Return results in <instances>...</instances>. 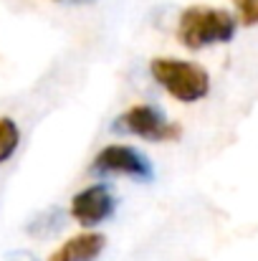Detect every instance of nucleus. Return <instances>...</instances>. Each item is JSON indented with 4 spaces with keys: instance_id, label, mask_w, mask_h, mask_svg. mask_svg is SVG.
<instances>
[{
    "instance_id": "nucleus-9",
    "label": "nucleus",
    "mask_w": 258,
    "mask_h": 261,
    "mask_svg": "<svg viewBox=\"0 0 258 261\" xmlns=\"http://www.w3.org/2000/svg\"><path fill=\"white\" fill-rule=\"evenodd\" d=\"M5 261H36V256L28 254V251H18V254H10Z\"/></svg>"
},
{
    "instance_id": "nucleus-2",
    "label": "nucleus",
    "mask_w": 258,
    "mask_h": 261,
    "mask_svg": "<svg viewBox=\"0 0 258 261\" xmlns=\"http://www.w3.org/2000/svg\"><path fill=\"white\" fill-rule=\"evenodd\" d=\"M150 74L172 99H177L182 104L200 101L210 91V74L195 61L160 56V59L150 61Z\"/></svg>"
},
{
    "instance_id": "nucleus-5",
    "label": "nucleus",
    "mask_w": 258,
    "mask_h": 261,
    "mask_svg": "<svg viewBox=\"0 0 258 261\" xmlns=\"http://www.w3.org/2000/svg\"><path fill=\"white\" fill-rule=\"evenodd\" d=\"M117 211V198L106 182H94L86 185L71 198V218L84 226V228H96L99 223L109 221Z\"/></svg>"
},
{
    "instance_id": "nucleus-4",
    "label": "nucleus",
    "mask_w": 258,
    "mask_h": 261,
    "mask_svg": "<svg viewBox=\"0 0 258 261\" xmlns=\"http://www.w3.org/2000/svg\"><path fill=\"white\" fill-rule=\"evenodd\" d=\"M94 175L106 177V175H127L137 182H152L155 180V165L152 160L139 152L132 145H106L104 150L96 152L91 168Z\"/></svg>"
},
{
    "instance_id": "nucleus-3",
    "label": "nucleus",
    "mask_w": 258,
    "mask_h": 261,
    "mask_svg": "<svg viewBox=\"0 0 258 261\" xmlns=\"http://www.w3.org/2000/svg\"><path fill=\"white\" fill-rule=\"evenodd\" d=\"M111 132L134 135L147 142H172L180 137L182 127L177 122H170L165 112L155 104H134L111 122Z\"/></svg>"
},
{
    "instance_id": "nucleus-1",
    "label": "nucleus",
    "mask_w": 258,
    "mask_h": 261,
    "mask_svg": "<svg viewBox=\"0 0 258 261\" xmlns=\"http://www.w3.org/2000/svg\"><path fill=\"white\" fill-rule=\"evenodd\" d=\"M238 28L236 15H231L223 8H208V5H192L185 8L177 23V41L190 48L200 51L215 43H228L233 41Z\"/></svg>"
},
{
    "instance_id": "nucleus-10",
    "label": "nucleus",
    "mask_w": 258,
    "mask_h": 261,
    "mask_svg": "<svg viewBox=\"0 0 258 261\" xmlns=\"http://www.w3.org/2000/svg\"><path fill=\"white\" fill-rule=\"evenodd\" d=\"M53 3H64V5H91L96 0H53Z\"/></svg>"
},
{
    "instance_id": "nucleus-7",
    "label": "nucleus",
    "mask_w": 258,
    "mask_h": 261,
    "mask_svg": "<svg viewBox=\"0 0 258 261\" xmlns=\"http://www.w3.org/2000/svg\"><path fill=\"white\" fill-rule=\"evenodd\" d=\"M20 145V127L10 117H0V165H5Z\"/></svg>"
},
{
    "instance_id": "nucleus-6",
    "label": "nucleus",
    "mask_w": 258,
    "mask_h": 261,
    "mask_svg": "<svg viewBox=\"0 0 258 261\" xmlns=\"http://www.w3.org/2000/svg\"><path fill=\"white\" fill-rule=\"evenodd\" d=\"M106 249V239L96 231H84L71 239H66L48 261H96Z\"/></svg>"
},
{
    "instance_id": "nucleus-8",
    "label": "nucleus",
    "mask_w": 258,
    "mask_h": 261,
    "mask_svg": "<svg viewBox=\"0 0 258 261\" xmlns=\"http://www.w3.org/2000/svg\"><path fill=\"white\" fill-rule=\"evenodd\" d=\"M241 25H258V0H233Z\"/></svg>"
}]
</instances>
